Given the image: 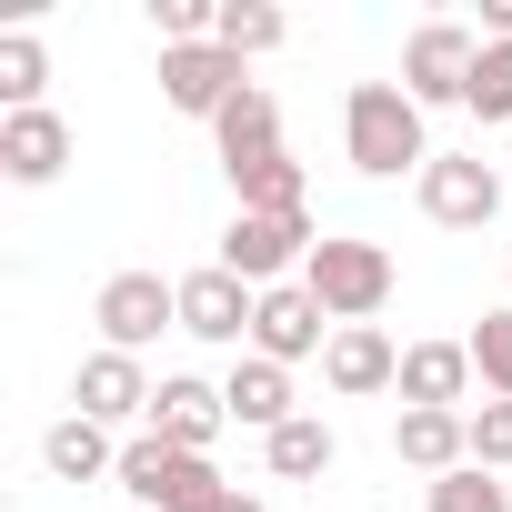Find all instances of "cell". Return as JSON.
Instances as JSON below:
<instances>
[{
	"instance_id": "obj_20",
	"label": "cell",
	"mask_w": 512,
	"mask_h": 512,
	"mask_svg": "<svg viewBox=\"0 0 512 512\" xmlns=\"http://www.w3.org/2000/svg\"><path fill=\"white\" fill-rule=\"evenodd\" d=\"M262 462H272V482H322V472L342 462V442H332L322 412H302V422H282V432L262 442Z\"/></svg>"
},
{
	"instance_id": "obj_16",
	"label": "cell",
	"mask_w": 512,
	"mask_h": 512,
	"mask_svg": "<svg viewBox=\"0 0 512 512\" xmlns=\"http://www.w3.org/2000/svg\"><path fill=\"white\" fill-rule=\"evenodd\" d=\"M211 151H221V171H251V161H272L282 151V101L262 91V81H251L221 121H211Z\"/></svg>"
},
{
	"instance_id": "obj_5",
	"label": "cell",
	"mask_w": 512,
	"mask_h": 512,
	"mask_svg": "<svg viewBox=\"0 0 512 512\" xmlns=\"http://www.w3.org/2000/svg\"><path fill=\"white\" fill-rule=\"evenodd\" d=\"M91 322H101V352H151L161 332H181V282H161V272H111L101 282V302H91Z\"/></svg>"
},
{
	"instance_id": "obj_15",
	"label": "cell",
	"mask_w": 512,
	"mask_h": 512,
	"mask_svg": "<svg viewBox=\"0 0 512 512\" xmlns=\"http://www.w3.org/2000/svg\"><path fill=\"white\" fill-rule=\"evenodd\" d=\"M221 422H231V402H221L211 382H191V372H171L141 432H151V442H171V452H211V442H221Z\"/></svg>"
},
{
	"instance_id": "obj_23",
	"label": "cell",
	"mask_w": 512,
	"mask_h": 512,
	"mask_svg": "<svg viewBox=\"0 0 512 512\" xmlns=\"http://www.w3.org/2000/svg\"><path fill=\"white\" fill-rule=\"evenodd\" d=\"M231 201H241V211H302V161H292V151H272V161L231 171Z\"/></svg>"
},
{
	"instance_id": "obj_21",
	"label": "cell",
	"mask_w": 512,
	"mask_h": 512,
	"mask_svg": "<svg viewBox=\"0 0 512 512\" xmlns=\"http://www.w3.org/2000/svg\"><path fill=\"white\" fill-rule=\"evenodd\" d=\"M41 91H51V51H41V31H0V111H51Z\"/></svg>"
},
{
	"instance_id": "obj_13",
	"label": "cell",
	"mask_w": 512,
	"mask_h": 512,
	"mask_svg": "<svg viewBox=\"0 0 512 512\" xmlns=\"http://www.w3.org/2000/svg\"><path fill=\"white\" fill-rule=\"evenodd\" d=\"M61 171H71V121L61 111H0V181L41 191Z\"/></svg>"
},
{
	"instance_id": "obj_8",
	"label": "cell",
	"mask_w": 512,
	"mask_h": 512,
	"mask_svg": "<svg viewBox=\"0 0 512 512\" xmlns=\"http://www.w3.org/2000/svg\"><path fill=\"white\" fill-rule=\"evenodd\" d=\"M251 91V61H231L221 41H191V51H161V101L181 121H221L231 101Z\"/></svg>"
},
{
	"instance_id": "obj_25",
	"label": "cell",
	"mask_w": 512,
	"mask_h": 512,
	"mask_svg": "<svg viewBox=\"0 0 512 512\" xmlns=\"http://www.w3.org/2000/svg\"><path fill=\"white\" fill-rule=\"evenodd\" d=\"M462 111H472V121H512V41H482V61H472V91H462Z\"/></svg>"
},
{
	"instance_id": "obj_4",
	"label": "cell",
	"mask_w": 512,
	"mask_h": 512,
	"mask_svg": "<svg viewBox=\"0 0 512 512\" xmlns=\"http://www.w3.org/2000/svg\"><path fill=\"white\" fill-rule=\"evenodd\" d=\"M312 251H322L312 211H231V231H221V272H241L251 292H282V282H302Z\"/></svg>"
},
{
	"instance_id": "obj_17",
	"label": "cell",
	"mask_w": 512,
	"mask_h": 512,
	"mask_svg": "<svg viewBox=\"0 0 512 512\" xmlns=\"http://www.w3.org/2000/svg\"><path fill=\"white\" fill-rule=\"evenodd\" d=\"M221 402H231V422H251L262 442H272L282 422H302V412H292V372H282V362H262V352H241V362H231Z\"/></svg>"
},
{
	"instance_id": "obj_24",
	"label": "cell",
	"mask_w": 512,
	"mask_h": 512,
	"mask_svg": "<svg viewBox=\"0 0 512 512\" xmlns=\"http://www.w3.org/2000/svg\"><path fill=\"white\" fill-rule=\"evenodd\" d=\"M422 502H432V512H512V482H502V472H482V462H462V472L422 482Z\"/></svg>"
},
{
	"instance_id": "obj_3",
	"label": "cell",
	"mask_w": 512,
	"mask_h": 512,
	"mask_svg": "<svg viewBox=\"0 0 512 512\" xmlns=\"http://www.w3.org/2000/svg\"><path fill=\"white\" fill-rule=\"evenodd\" d=\"M392 282H402L392 251H382V241H352V231H332L312 262H302V292L332 312V332H342V322H372V312L392 302Z\"/></svg>"
},
{
	"instance_id": "obj_12",
	"label": "cell",
	"mask_w": 512,
	"mask_h": 512,
	"mask_svg": "<svg viewBox=\"0 0 512 512\" xmlns=\"http://www.w3.org/2000/svg\"><path fill=\"white\" fill-rule=\"evenodd\" d=\"M71 402L111 432V422H151V402H161V382L131 362V352H91L81 372H71Z\"/></svg>"
},
{
	"instance_id": "obj_28",
	"label": "cell",
	"mask_w": 512,
	"mask_h": 512,
	"mask_svg": "<svg viewBox=\"0 0 512 512\" xmlns=\"http://www.w3.org/2000/svg\"><path fill=\"white\" fill-rule=\"evenodd\" d=\"M231 512H262V502H251V492H241V502H231Z\"/></svg>"
},
{
	"instance_id": "obj_10",
	"label": "cell",
	"mask_w": 512,
	"mask_h": 512,
	"mask_svg": "<svg viewBox=\"0 0 512 512\" xmlns=\"http://www.w3.org/2000/svg\"><path fill=\"white\" fill-rule=\"evenodd\" d=\"M251 352L262 362H312V352H332V312L302 292V282H282V292H262V312H251Z\"/></svg>"
},
{
	"instance_id": "obj_11",
	"label": "cell",
	"mask_w": 512,
	"mask_h": 512,
	"mask_svg": "<svg viewBox=\"0 0 512 512\" xmlns=\"http://www.w3.org/2000/svg\"><path fill=\"white\" fill-rule=\"evenodd\" d=\"M322 382H332L342 402L402 392V352H392V332H382V322H342V332H332V352H322Z\"/></svg>"
},
{
	"instance_id": "obj_19",
	"label": "cell",
	"mask_w": 512,
	"mask_h": 512,
	"mask_svg": "<svg viewBox=\"0 0 512 512\" xmlns=\"http://www.w3.org/2000/svg\"><path fill=\"white\" fill-rule=\"evenodd\" d=\"M41 462H51V482H111V472H121V442H111L91 412H61V422L41 432Z\"/></svg>"
},
{
	"instance_id": "obj_6",
	"label": "cell",
	"mask_w": 512,
	"mask_h": 512,
	"mask_svg": "<svg viewBox=\"0 0 512 512\" xmlns=\"http://www.w3.org/2000/svg\"><path fill=\"white\" fill-rule=\"evenodd\" d=\"M502 171L482 161V151H432V171L412 181V201H422V221H442V231H482L492 211H502Z\"/></svg>"
},
{
	"instance_id": "obj_26",
	"label": "cell",
	"mask_w": 512,
	"mask_h": 512,
	"mask_svg": "<svg viewBox=\"0 0 512 512\" xmlns=\"http://www.w3.org/2000/svg\"><path fill=\"white\" fill-rule=\"evenodd\" d=\"M462 342H472V372H482V392H492V402H512V312H482Z\"/></svg>"
},
{
	"instance_id": "obj_22",
	"label": "cell",
	"mask_w": 512,
	"mask_h": 512,
	"mask_svg": "<svg viewBox=\"0 0 512 512\" xmlns=\"http://www.w3.org/2000/svg\"><path fill=\"white\" fill-rule=\"evenodd\" d=\"M231 61H262V51H282L292 41V21L272 11V0H221V31H211Z\"/></svg>"
},
{
	"instance_id": "obj_27",
	"label": "cell",
	"mask_w": 512,
	"mask_h": 512,
	"mask_svg": "<svg viewBox=\"0 0 512 512\" xmlns=\"http://www.w3.org/2000/svg\"><path fill=\"white\" fill-rule=\"evenodd\" d=\"M472 462H482V472H512V402H492V392H482V412H472Z\"/></svg>"
},
{
	"instance_id": "obj_2",
	"label": "cell",
	"mask_w": 512,
	"mask_h": 512,
	"mask_svg": "<svg viewBox=\"0 0 512 512\" xmlns=\"http://www.w3.org/2000/svg\"><path fill=\"white\" fill-rule=\"evenodd\" d=\"M111 482L131 492V512H231V502H241L211 452H171V442H151V432L121 442V472H111Z\"/></svg>"
},
{
	"instance_id": "obj_1",
	"label": "cell",
	"mask_w": 512,
	"mask_h": 512,
	"mask_svg": "<svg viewBox=\"0 0 512 512\" xmlns=\"http://www.w3.org/2000/svg\"><path fill=\"white\" fill-rule=\"evenodd\" d=\"M342 151H352V171L362 181H422L432 171V131H422V101L402 91V81H352V101H342Z\"/></svg>"
},
{
	"instance_id": "obj_9",
	"label": "cell",
	"mask_w": 512,
	"mask_h": 512,
	"mask_svg": "<svg viewBox=\"0 0 512 512\" xmlns=\"http://www.w3.org/2000/svg\"><path fill=\"white\" fill-rule=\"evenodd\" d=\"M251 312H262V292H251L241 272H221V262L181 272V332H191V342H221V352H241V342H251Z\"/></svg>"
},
{
	"instance_id": "obj_14",
	"label": "cell",
	"mask_w": 512,
	"mask_h": 512,
	"mask_svg": "<svg viewBox=\"0 0 512 512\" xmlns=\"http://www.w3.org/2000/svg\"><path fill=\"white\" fill-rule=\"evenodd\" d=\"M472 342H412L402 352V412H462L472 402Z\"/></svg>"
},
{
	"instance_id": "obj_7",
	"label": "cell",
	"mask_w": 512,
	"mask_h": 512,
	"mask_svg": "<svg viewBox=\"0 0 512 512\" xmlns=\"http://www.w3.org/2000/svg\"><path fill=\"white\" fill-rule=\"evenodd\" d=\"M472 61H482V41H472L462 21H422V31L402 41V91H412L422 111H452V101L472 91Z\"/></svg>"
},
{
	"instance_id": "obj_18",
	"label": "cell",
	"mask_w": 512,
	"mask_h": 512,
	"mask_svg": "<svg viewBox=\"0 0 512 512\" xmlns=\"http://www.w3.org/2000/svg\"><path fill=\"white\" fill-rule=\"evenodd\" d=\"M392 452H402L412 472L442 482V472L472 462V412H402V422H392Z\"/></svg>"
}]
</instances>
